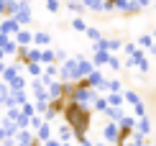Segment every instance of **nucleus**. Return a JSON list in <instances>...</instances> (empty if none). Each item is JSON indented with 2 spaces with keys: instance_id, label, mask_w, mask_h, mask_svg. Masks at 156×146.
Masks as SVG:
<instances>
[{
  "instance_id": "obj_1",
  "label": "nucleus",
  "mask_w": 156,
  "mask_h": 146,
  "mask_svg": "<svg viewBox=\"0 0 156 146\" xmlns=\"http://www.w3.org/2000/svg\"><path fill=\"white\" fill-rule=\"evenodd\" d=\"M67 105V113H64V121L72 131H77V136H84V128L90 126V113L84 105H77V103H64Z\"/></svg>"
},
{
  "instance_id": "obj_2",
  "label": "nucleus",
  "mask_w": 156,
  "mask_h": 146,
  "mask_svg": "<svg viewBox=\"0 0 156 146\" xmlns=\"http://www.w3.org/2000/svg\"><path fill=\"white\" fill-rule=\"evenodd\" d=\"M102 138H105V144H120V128H118V123H105Z\"/></svg>"
},
{
  "instance_id": "obj_3",
  "label": "nucleus",
  "mask_w": 156,
  "mask_h": 146,
  "mask_svg": "<svg viewBox=\"0 0 156 146\" xmlns=\"http://www.w3.org/2000/svg\"><path fill=\"white\" fill-rule=\"evenodd\" d=\"M133 133H138V136H148L151 133V121H148V118L144 115V118H138V121H136V131Z\"/></svg>"
},
{
  "instance_id": "obj_4",
  "label": "nucleus",
  "mask_w": 156,
  "mask_h": 146,
  "mask_svg": "<svg viewBox=\"0 0 156 146\" xmlns=\"http://www.w3.org/2000/svg\"><path fill=\"white\" fill-rule=\"evenodd\" d=\"M31 41H34V36H31L28 31H18V34H16V46H18V49H26Z\"/></svg>"
},
{
  "instance_id": "obj_5",
  "label": "nucleus",
  "mask_w": 156,
  "mask_h": 146,
  "mask_svg": "<svg viewBox=\"0 0 156 146\" xmlns=\"http://www.w3.org/2000/svg\"><path fill=\"white\" fill-rule=\"evenodd\" d=\"M18 31H21V28H18V23L13 21V18H8V21L0 23V34H5V36H8V34H18Z\"/></svg>"
},
{
  "instance_id": "obj_6",
  "label": "nucleus",
  "mask_w": 156,
  "mask_h": 146,
  "mask_svg": "<svg viewBox=\"0 0 156 146\" xmlns=\"http://www.w3.org/2000/svg\"><path fill=\"white\" fill-rule=\"evenodd\" d=\"M49 138H51V126L49 123H41V126H38V133H36V141L44 144V141H49Z\"/></svg>"
},
{
  "instance_id": "obj_7",
  "label": "nucleus",
  "mask_w": 156,
  "mask_h": 146,
  "mask_svg": "<svg viewBox=\"0 0 156 146\" xmlns=\"http://www.w3.org/2000/svg\"><path fill=\"white\" fill-rule=\"evenodd\" d=\"M72 136H74V131L64 123L62 128H59V144H69V141H72Z\"/></svg>"
},
{
  "instance_id": "obj_8",
  "label": "nucleus",
  "mask_w": 156,
  "mask_h": 146,
  "mask_svg": "<svg viewBox=\"0 0 156 146\" xmlns=\"http://www.w3.org/2000/svg\"><path fill=\"white\" fill-rule=\"evenodd\" d=\"M26 72H28L31 77H41L44 75V67L38 62H28V64H26Z\"/></svg>"
},
{
  "instance_id": "obj_9",
  "label": "nucleus",
  "mask_w": 156,
  "mask_h": 146,
  "mask_svg": "<svg viewBox=\"0 0 156 146\" xmlns=\"http://www.w3.org/2000/svg\"><path fill=\"white\" fill-rule=\"evenodd\" d=\"M105 103L110 105V108H118V105L123 103V95H120V92H108V97H105Z\"/></svg>"
},
{
  "instance_id": "obj_10",
  "label": "nucleus",
  "mask_w": 156,
  "mask_h": 146,
  "mask_svg": "<svg viewBox=\"0 0 156 146\" xmlns=\"http://www.w3.org/2000/svg\"><path fill=\"white\" fill-rule=\"evenodd\" d=\"M51 41V36L46 34V31H38V34H34V44H38V46H46Z\"/></svg>"
},
{
  "instance_id": "obj_11",
  "label": "nucleus",
  "mask_w": 156,
  "mask_h": 146,
  "mask_svg": "<svg viewBox=\"0 0 156 146\" xmlns=\"http://www.w3.org/2000/svg\"><path fill=\"white\" fill-rule=\"evenodd\" d=\"M102 113H105V115H108V118H113V121H115V123H118V121H120V118H123V113H120V108H110V105H108V108H105V110H102Z\"/></svg>"
},
{
  "instance_id": "obj_12",
  "label": "nucleus",
  "mask_w": 156,
  "mask_h": 146,
  "mask_svg": "<svg viewBox=\"0 0 156 146\" xmlns=\"http://www.w3.org/2000/svg\"><path fill=\"white\" fill-rule=\"evenodd\" d=\"M138 46L151 49V46H154V36H151V34H141V36H138Z\"/></svg>"
},
{
  "instance_id": "obj_13",
  "label": "nucleus",
  "mask_w": 156,
  "mask_h": 146,
  "mask_svg": "<svg viewBox=\"0 0 156 146\" xmlns=\"http://www.w3.org/2000/svg\"><path fill=\"white\" fill-rule=\"evenodd\" d=\"M84 34H87L90 38H92L95 44H97V41H100V38H102V34H100V31H97V28H90V26H87V31H84Z\"/></svg>"
},
{
  "instance_id": "obj_14",
  "label": "nucleus",
  "mask_w": 156,
  "mask_h": 146,
  "mask_svg": "<svg viewBox=\"0 0 156 146\" xmlns=\"http://www.w3.org/2000/svg\"><path fill=\"white\" fill-rule=\"evenodd\" d=\"M108 64H110V69H113V72H120V67H123L115 57H108Z\"/></svg>"
},
{
  "instance_id": "obj_15",
  "label": "nucleus",
  "mask_w": 156,
  "mask_h": 146,
  "mask_svg": "<svg viewBox=\"0 0 156 146\" xmlns=\"http://www.w3.org/2000/svg\"><path fill=\"white\" fill-rule=\"evenodd\" d=\"M92 103H95V110H100V113H102V110L108 108V103H105V97H95Z\"/></svg>"
},
{
  "instance_id": "obj_16",
  "label": "nucleus",
  "mask_w": 156,
  "mask_h": 146,
  "mask_svg": "<svg viewBox=\"0 0 156 146\" xmlns=\"http://www.w3.org/2000/svg\"><path fill=\"white\" fill-rule=\"evenodd\" d=\"M8 85H0V105H5V100H8Z\"/></svg>"
},
{
  "instance_id": "obj_17",
  "label": "nucleus",
  "mask_w": 156,
  "mask_h": 146,
  "mask_svg": "<svg viewBox=\"0 0 156 146\" xmlns=\"http://www.w3.org/2000/svg\"><path fill=\"white\" fill-rule=\"evenodd\" d=\"M72 26H74L77 31H87V23H84L82 18H74V21H72Z\"/></svg>"
},
{
  "instance_id": "obj_18",
  "label": "nucleus",
  "mask_w": 156,
  "mask_h": 146,
  "mask_svg": "<svg viewBox=\"0 0 156 146\" xmlns=\"http://www.w3.org/2000/svg\"><path fill=\"white\" fill-rule=\"evenodd\" d=\"M46 10L49 13H56V10H59V3H56V0H46Z\"/></svg>"
},
{
  "instance_id": "obj_19",
  "label": "nucleus",
  "mask_w": 156,
  "mask_h": 146,
  "mask_svg": "<svg viewBox=\"0 0 156 146\" xmlns=\"http://www.w3.org/2000/svg\"><path fill=\"white\" fill-rule=\"evenodd\" d=\"M69 10H72V13H82V5H80V3H74V0H72V3H69Z\"/></svg>"
},
{
  "instance_id": "obj_20",
  "label": "nucleus",
  "mask_w": 156,
  "mask_h": 146,
  "mask_svg": "<svg viewBox=\"0 0 156 146\" xmlns=\"http://www.w3.org/2000/svg\"><path fill=\"white\" fill-rule=\"evenodd\" d=\"M3 69H5V67H3V64H0V72H3Z\"/></svg>"
},
{
  "instance_id": "obj_21",
  "label": "nucleus",
  "mask_w": 156,
  "mask_h": 146,
  "mask_svg": "<svg viewBox=\"0 0 156 146\" xmlns=\"http://www.w3.org/2000/svg\"><path fill=\"white\" fill-rule=\"evenodd\" d=\"M97 146H108V144H97Z\"/></svg>"
},
{
  "instance_id": "obj_22",
  "label": "nucleus",
  "mask_w": 156,
  "mask_h": 146,
  "mask_svg": "<svg viewBox=\"0 0 156 146\" xmlns=\"http://www.w3.org/2000/svg\"><path fill=\"white\" fill-rule=\"evenodd\" d=\"M151 36H154V38H156V31H154V34H151Z\"/></svg>"
},
{
  "instance_id": "obj_23",
  "label": "nucleus",
  "mask_w": 156,
  "mask_h": 146,
  "mask_svg": "<svg viewBox=\"0 0 156 146\" xmlns=\"http://www.w3.org/2000/svg\"><path fill=\"white\" fill-rule=\"evenodd\" d=\"M0 59H3V51H0Z\"/></svg>"
}]
</instances>
